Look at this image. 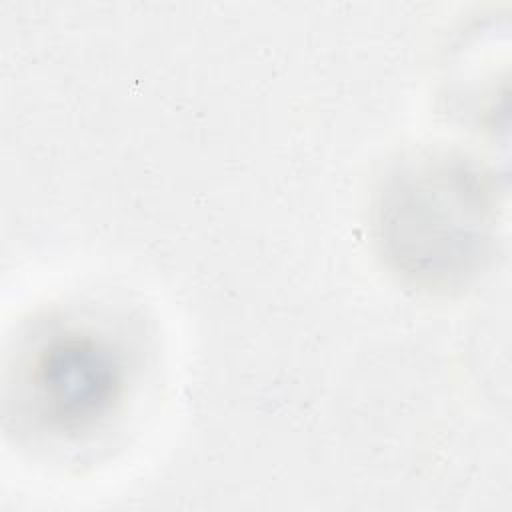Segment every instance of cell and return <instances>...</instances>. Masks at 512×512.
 <instances>
[{
  "label": "cell",
  "mask_w": 512,
  "mask_h": 512,
  "mask_svg": "<svg viewBox=\"0 0 512 512\" xmlns=\"http://www.w3.org/2000/svg\"><path fill=\"white\" fill-rule=\"evenodd\" d=\"M126 358L104 334L64 326L44 334L18 368L20 408L52 438H78L124 398Z\"/></svg>",
  "instance_id": "2"
},
{
  "label": "cell",
  "mask_w": 512,
  "mask_h": 512,
  "mask_svg": "<svg viewBox=\"0 0 512 512\" xmlns=\"http://www.w3.org/2000/svg\"><path fill=\"white\" fill-rule=\"evenodd\" d=\"M498 228L492 176L454 150H420L384 176L374 238L388 268L418 290L450 294L488 266Z\"/></svg>",
  "instance_id": "1"
}]
</instances>
